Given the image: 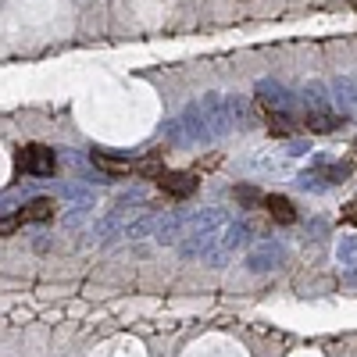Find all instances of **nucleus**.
Masks as SVG:
<instances>
[{
	"label": "nucleus",
	"instance_id": "f257e3e1",
	"mask_svg": "<svg viewBox=\"0 0 357 357\" xmlns=\"http://www.w3.org/2000/svg\"><path fill=\"white\" fill-rule=\"evenodd\" d=\"M54 200L50 197H36V200H29L25 207H18L15 215H8V218H0V236H11L18 225H29V222H47V218H54Z\"/></svg>",
	"mask_w": 357,
	"mask_h": 357
},
{
	"label": "nucleus",
	"instance_id": "f03ea898",
	"mask_svg": "<svg viewBox=\"0 0 357 357\" xmlns=\"http://www.w3.org/2000/svg\"><path fill=\"white\" fill-rule=\"evenodd\" d=\"M15 165L25 175H50L54 165H57V158H54L50 146H43V143H25V146H18Z\"/></svg>",
	"mask_w": 357,
	"mask_h": 357
},
{
	"label": "nucleus",
	"instance_id": "7ed1b4c3",
	"mask_svg": "<svg viewBox=\"0 0 357 357\" xmlns=\"http://www.w3.org/2000/svg\"><path fill=\"white\" fill-rule=\"evenodd\" d=\"M254 104H257L264 114H272V111H286V114H289L293 93H289L282 82H275V79H261L257 89H254Z\"/></svg>",
	"mask_w": 357,
	"mask_h": 357
},
{
	"label": "nucleus",
	"instance_id": "20e7f679",
	"mask_svg": "<svg viewBox=\"0 0 357 357\" xmlns=\"http://www.w3.org/2000/svg\"><path fill=\"white\" fill-rule=\"evenodd\" d=\"M200 111H204V126H207V136H211V139H218V136H225V132L232 129V122H229V104H225L222 93H207V97L200 100Z\"/></svg>",
	"mask_w": 357,
	"mask_h": 357
},
{
	"label": "nucleus",
	"instance_id": "39448f33",
	"mask_svg": "<svg viewBox=\"0 0 357 357\" xmlns=\"http://www.w3.org/2000/svg\"><path fill=\"white\" fill-rule=\"evenodd\" d=\"M158 186L165 193H172V197H190V193H197L200 178L193 172H161L158 175Z\"/></svg>",
	"mask_w": 357,
	"mask_h": 357
},
{
	"label": "nucleus",
	"instance_id": "423d86ee",
	"mask_svg": "<svg viewBox=\"0 0 357 357\" xmlns=\"http://www.w3.org/2000/svg\"><path fill=\"white\" fill-rule=\"evenodd\" d=\"M301 126L307 132H314V136H329V132H336L343 126V114H336V111H304Z\"/></svg>",
	"mask_w": 357,
	"mask_h": 357
},
{
	"label": "nucleus",
	"instance_id": "0eeeda50",
	"mask_svg": "<svg viewBox=\"0 0 357 357\" xmlns=\"http://www.w3.org/2000/svg\"><path fill=\"white\" fill-rule=\"evenodd\" d=\"M286 261V247L282 243H264L261 250H254L247 257V268L250 272H272V268H279Z\"/></svg>",
	"mask_w": 357,
	"mask_h": 357
},
{
	"label": "nucleus",
	"instance_id": "6e6552de",
	"mask_svg": "<svg viewBox=\"0 0 357 357\" xmlns=\"http://www.w3.org/2000/svg\"><path fill=\"white\" fill-rule=\"evenodd\" d=\"M89 161H93L100 172H107V175H136L139 172L136 158H118V154H104V151H93Z\"/></svg>",
	"mask_w": 357,
	"mask_h": 357
},
{
	"label": "nucleus",
	"instance_id": "1a4fd4ad",
	"mask_svg": "<svg viewBox=\"0 0 357 357\" xmlns=\"http://www.w3.org/2000/svg\"><path fill=\"white\" fill-rule=\"evenodd\" d=\"M225 104H229V122H232V129H250V126H254V104H250L243 93H229Z\"/></svg>",
	"mask_w": 357,
	"mask_h": 357
},
{
	"label": "nucleus",
	"instance_id": "9d476101",
	"mask_svg": "<svg viewBox=\"0 0 357 357\" xmlns=\"http://www.w3.org/2000/svg\"><path fill=\"white\" fill-rule=\"evenodd\" d=\"M301 104H304V111H336L329 86H321V82H307L301 89Z\"/></svg>",
	"mask_w": 357,
	"mask_h": 357
},
{
	"label": "nucleus",
	"instance_id": "9b49d317",
	"mask_svg": "<svg viewBox=\"0 0 357 357\" xmlns=\"http://www.w3.org/2000/svg\"><path fill=\"white\" fill-rule=\"evenodd\" d=\"M261 204L268 207V215H272L279 225H293V222H296V207H293V200H289V197L272 193V197H264Z\"/></svg>",
	"mask_w": 357,
	"mask_h": 357
},
{
	"label": "nucleus",
	"instance_id": "f8f14e48",
	"mask_svg": "<svg viewBox=\"0 0 357 357\" xmlns=\"http://www.w3.org/2000/svg\"><path fill=\"white\" fill-rule=\"evenodd\" d=\"M264 118H268V129H272V136H282V139H293L296 129H301V122H293L286 111H272V114H264Z\"/></svg>",
	"mask_w": 357,
	"mask_h": 357
},
{
	"label": "nucleus",
	"instance_id": "ddd939ff",
	"mask_svg": "<svg viewBox=\"0 0 357 357\" xmlns=\"http://www.w3.org/2000/svg\"><path fill=\"white\" fill-rule=\"evenodd\" d=\"M333 97H336L340 107H357V79L340 75V79L333 82Z\"/></svg>",
	"mask_w": 357,
	"mask_h": 357
},
{
	"label": "nucleus",
	"instance_id": "4468645a",
	"mask_svg": "<svg viewBox=\"0 0 357 357\" xmlns=\"http://www.w3.org/2000/svg\"><path fill=\"white\" fill-rule=\"evenodd\" d=\"M314 172H321V178L329 183V190H333V186H340V183H347V178H350V165H347V161L321 165V168H314Z\"/></svg>",
	"mask_w": 357,
	"mask_h": 357
},
{
	"label": "nucleus",
	"instance_id": "2eb2a0df",
	"mask_svg": "<svg viewBox=\"0 0 357 357\" xmlns=\"http://www.w3.org/2000/svg\"><path fill=\"white\" fill-rule=\"evenodd\" d=\"M336 261L347 268H357V236H340L336 243Z\"/></svg>",
	"mask_w": 357,
	"mask_h": 357
},
{
	"label": "nucleus",
	"instance_id": "dca6fc26",
	"mask_svg": "<svg viewBox=\"0 0 357 357\" xmlns=\"http://www.w3.org/2000/svg\"><path fill=\"white\" fill-rule=\"evenodd\" d=\"M296 186H301L304 193H325L329 190V183L321 178V172H301L296 175Z\"/></svg>",
	"mask_w": 357,
	"mask_h": 357
},
{
	"label": "nucleus",
	"instance_id": "f3484780",
	"mask_svg": "<svg viewBox=\"0 0 357 357\" xmlns=\"http://www.w3.org/2000/svg\"><path fill=\"white\" fill-rule=\"evenodd\" d=\"M232 197L240 200V204H247V207H254V204H261V200H264L257 186H236V190H232Z\"/></svg>",
	"mask_w": 357,
	"mask_h": 357
},
{
	"label": "nucleus",
	"instance_id": "a211bd4d",
	"mask_svg": "<svg viewBox=\"0 0 357 357\" xmlns=\"http://www.w3.org/2000/svg\"><path fill=\"white\" fill-rule=\"evenodd\" d=\"M340 218H343L347 225H357V197L343 204V211H340Z\"/></svg>",
	"mask_w": 357,
	"mask_h": 357
},
{
	"label": "nucleus",
	"instance_id": "6ab92c4d",
	"mask_svg": "<svg viewBox=\"0 0 357 357\" xmlns=\"http://www.w3.org/2000/svg\"><path fill=\"white\" fill-rule=\"evenodd\" d=\"M307 151H311V146H307L304 139H289V151H286V154H293V158H296V154H307Z\"/></svg>",
	"mask_w": 357,
	"mask_h": 357
},
{
	"label": "nucleus",
	"instance_id": "aec40b11",
	"mask_svg": "<svg viewBox=\"0 0 357 357\" xmlns=\"http://www.w3.org/2000/svg\"><path fill=\"white\" fill-rule=\"evenodd\" d=\"M354 151H357V143H354Z\"/></svg>",
	"mask_w": 357,
	"mask_h": 357
}]
</instances>
